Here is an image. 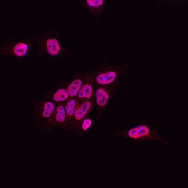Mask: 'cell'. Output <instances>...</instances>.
I'll use <instances>...</instances> for the list:
<instances>
[{"instance_id":"cell-12","label":"cell","mask_w":188,"mask_h":188,"mask_svg":"<svg viewBox=\"0 0 188 188\" xmlns=\"http://www.w3.org/2000/svg\"><path fill=\"white\" fill-rule=\"evenodd\" d=\"M75 104V101L74 99L70 100L67 103L65 108L67 113L68 115L71 116L74 113Z\"/></svg>"},{"instance_id":"cell-1","label":"cell","mask_w":188,"mask_h":188,"mask_svg":"<svg viewBox=\"0 0 188 188\" xmlns=\"http://www.w3.org/2000/svg\"><path fill=\"white\" fill-rule=\"evenodd\" d=\"M149 132V129L147 126L141 125L130 130L128 135L130 137L136 139L148 135Z\"/></svg>"},{"instance_id":"cell-9","label":"cell","mask_w":188,"mask_h":188,"mask_svg":"<svg viewBox=\"0 0 188 188\" xmlns=\"http://www.w3.org/2000/svg\"><path fill=\"white\" fill-rule=\"evenodd\" d=\"M68 91L64 89L58 90L54 95V99L56 101H62L65 100L68 97Z\"/></svg>"},{"instance_id":"cell-6","label":"cell","mask_w":188,"mask_h":188,"mask_svg":"<svg viewBox=\"0 0 188 188\" xmlns=\"http://www.w3.org/2000/svg\"><path fill=\"white\" fill-rule=\"evenodd\" d=\"M81 81L78 79L73 81L68 86L67 91L70 96H76L82 85Z\"/></svg>"},{"instance_id":"cell-10","label":"cell","mask_w":188,"mask_h":188,"mask_svg":"<svg viewBox=\"0 0 188 188\" xmlns=\"http://www.w3.org/2000/svg\"><path fill=\"white\" fill-rule=\"evenodd\" d=\"M54 108V104L52 102H47L45 104L44 106V110L42 113V115L45 117H49L52 113Z\"/></svg>"},{"instance_id":"cell-13","label":"cell","mask_w":188,"mask_h":188,"mask_svg":"<svg viewBox=\"0 0 188 188\" xmlns=\"http://www.w3.org/2000/svg\"><path fill=\"white\" fill-rule=\"evenodd\" d=\"M102 0H87V3L90 7H100L102 4Z\"/></svg>"},{"instance_id":"cell-5","label":"cell","mask_w":188,"mask_h":188,"mask_svg":"<svg viewBox=\"0 0 188 188\" xmlns=\"http://www.w3.org/2000/svg\"><path fill=\"white\" fill-rule=\"evenodd\" d=\"M91 106L90 102H85L81 105L75 113V118L78 120L82 119L89 110Z\"/></svg>"},{"instance_id":"cell-7","label":"cell","mask_w":188,"mask_h":188,"mask_svg":"<svg viewBox=\"0 0 188 188\" xmlns=\"http://www.w3.org/2000/svg\"><path fill=\"white\" fill-rule=\"evenodd\" d=\"M92 91L91 86L86 84L83 85L79 91L78 96L81 98H89L91 96Z\"/></svg>"},{"instance_id":"cell-11","label":"cell","mask_w":188,"mask_h":188,"mask_svg":"<svg viewBox=\"0 0 188 188\" xmlns=\"http://www.w3.org/2000/svg\"><path fill=\"white\" fill-rule=\"evenodd\" d=\"M56 120L60 122H62L65 120V112L64 107L62 106H58L57 108Z\"/></svg>"},{"instance_id":"cell-4","label":"cell","mask_w":188,"mask_h":188,"mask_svg":"<svg viewBox=\"0 0 188 188\" xmlns=\"http://www.w3.org/2000/svg\"><path fill=\"white\" fill-rule=\"evenodd\" d=\"M47 50L52 55H57L60 51V48L57 40L54 39H49L47 42Z\"/></svg>"},{"instance_id":"cell-17","label":"cell","mask_w":188,"mask_h":188,"mask_svg":"<svg viewBox=\"0 0 188 188\" xmlns=\"http://www.w3.org/2000/svg\"><path fill=\"white\" fill-rule=\"evenodd\" d=\"M175 1V0H174V1Z\"/></svg>"},{"instance_id":"cell-15","label":"cell","mask_w":188,"mask_h":188,"mask_svg":"<svg viewBox=\"0 0 188 188\" xmlns=\"http://www.w3.org/2000/svg\"><path fill=\"white\" fill-rule=\"evenodd\" d=\"M167 4H169V3H167Z\"/></svg>"},{"instance_id":"cell-2","label":"cell","mask_w":188,"mask_h":188,"mask_svg":"<svg viewBox=\"0 0 188 188\" xmlns=\"http://www.w3.org/2000/svg\"><path fill=\"white\" fill-rule=\"evenodd\" d=\"M116 77L115 73L110 71L99 75L96 78L97 82L100 84H105L112 82Z\"/></svg>"},{"instance_id":"cell-3","label":"cell","mask_w":188,"mask_h":188,"mask_svg":"<svg viewBox=\"0 0 188 188\" xmlns=\"http://www.w3.org/2000/svg\"><path fill=\"white\" fill-rule=\"evenodd\" d=\"M95 96L96 102L98 105L103 107L106 104L108 99V95L104 89L101 88L98 89Z\"/></svg>"},{"instance_id":"cell-16","label":"cell","mask_w":188,"mask_h":188,"mask_svg":"<svg viewBox=\"0 0 188 188\" xmlns=\"http://www.w3.org/2000/svg\"><path fill=\"white\" fill-rule=\"evenodd\" d=\"M173 4L172 3L171 4L172 5V4Z\"/></svg>"},{"instance_id":"cell-14","label":"cell","mask_w":188,"mask_h":188,"mask_svg":"<svg viewBox=\"0 0 188 188\" xmlns=\"http://www.w3.org/2000/svg\"><path fill=\"white\" fill-rule=\"evenodd\" d=\"M91 120L89 119H85L83 123L82 128L83 130H86L91 126Z\"/></svg>"},{"instance_id":"cell-8","label":"cell","mask_w":188,"mask_h":188,"mask_svg":"<svg viewBox=\"0 0 188 188\" xmlns=\"http://www.w3.org/2000/svg\"><path fill=\"white\" fill-rule=\"evenodd\" d=\"M27 46L26 44L23 43H17L14 47V54L18 56H22L26 53Z\"/></svg>"}]
</instances>
